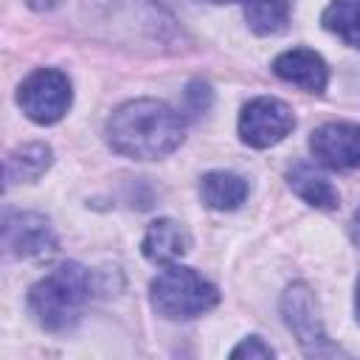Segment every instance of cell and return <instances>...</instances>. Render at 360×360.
I'll use <instances>...</instances> for the list:
<instances>
[{"mask_svg":"<svg viewBox=\"0 0 360 360\" xmlns=\"http://www.w3.org/2000/svg\"><path fill=\"white\" fill-rule=\"evenodd\" d=\"M183 118L166 101L135 98L121 104L107 121V141L118 155L135 160L166 158L183 143Z\"/></svg>","mask_w":360,"mask_h":360,"instance_id":"6da1fadb","label":"cell"},{"mask_svg":"<svg viewBox=\"0 0 360 360\" xmlns=\"http://www.w3.org/2000/svg\"><path fill=\"white\" fill-rule=\"evenodd\" d=\"M87 298H90L87 270L76 262H65L31 287L28 307L42 329L62 332L79 321Z\"/></svg>","mask_w":360,"mask_h":360,"instance_id":"7a4b0ae2","label":"cell"},{"mask_svg":"<svg viewBox=\"0 0 360 360\" xmlns=\"http://www.w3.org/2000/svg\"><path fill=\"white\" fill-rule=\"evenodd\" d=\"M149 292H152V307L158 309V315L172 318V321L197 318L208 312L211 307H217L219 301V292L211 281H205L191 267H180L174 262H169L152 278Z\"/></svg>","mask_w":360,"mask_h":360,"instance_id":"3957f363","label":"cell"},{"mask_svg":"<svg viewBox=\"0 0 360 360\" xmlns=\"http://www.w3.org/2000/svg\"><path fill=\"white\" fill-rule=\"evenodd\" d=\"M17 101L34 124L48 127V124H56L59 118H65V112L73 101V90L62 70L39 68L20 84Z\"/></svg>","mask_w":360,"mask_h":360,"instance_id":"277c9868","label":"cell"},{"mask_svg":"<svg viewBox=\"0 0 360 360\" xmlns=\"http://www.w3.org/2000/svg\"><path fill=\"white\" fill-rule=\"evenodd\" d=\"M292 129H295L292 110L273 96H259L248 101L239 112V138L253 149H267L284 141Z\"/></svg>","mask_w":360,"mask_h":360,"instance_id":"5b68a950","label":"cell"},{"mask_svg":"<svg viewBox=\"0 0 360 360\" xmlns=\"http://www.w3.org/2000/svg\"><path fill=\"white\" fill-rule=\"evenodd\" d=\"M281 309H284V321L292 329V335L298 338V343L304 346L307 354H326V352H338L329 340L326 332L321 326L318 318V304L315 295L309 292L307 284H292L284 298H281Z\"/></svg>","mask_w":360,"mask_h":360,"instance_id":"8992f818","label":"cell"},{"mask_svg":"<svg viewBox=\"0 0 360 360\" xmlns=\"http://www.w3.org/2000/svg\"><path fill=\"white\" fill-rule=\"evenodd\" d=\"M318 163L329 169H360V127L349 121H329L309 138Z\"/></svg>","mask_w":360,"mask_h":360,"instance_id":"52a82bcc","label":"cell"},{"mask_svg":"<svg viewBox=\"0 0 360 360\" xmlns=\"http://www.w3.org/2000/svg\"><path fill=\"white\" fill-rule=\"evenodd\" d=\"M3 242H6L8 253H14L20 259H37V256H48L56 250V236H53L48 219L39 214H31V211L6 214Z\"/></svg>","mask_w":360,"mask_h":360,"instance_id":"ba28073f","label":"cell"},{"mask_svg":"<svg viewBox=\"0 0 360 360\" xmlns=\"http://www.w3.org/2000/svg\"><path fill=\"white\" fill-rule=\"evenodd\" d=\"M273 73L284 79L287 84H295L307 93H323L329 82V68L323 56L309 48H292V51L278 53L273 62Z\"/></svg>","mask_w":360,"mask_h":360,"instance_id":"9c48e42d","label":"cell"},{"mask_svg":"<svg viewBox=\"0 0 360 360\" xmlns=\"http://www.w3.org/2000/svg\"><path fill=\"white\" fill-rule=\"evenodd\" d=\"M141 250H143V256L149 262L169 264V262H177L180 256H186L191 250V236H188V231L177 219L163 217V219H155L146 228Z\"/></svg>","mask_w":360,"mask_h":360,"instance_id":"30bf717a","label":"cell"},{"mask_svg":"<svg viewBox=\"0 0 360 360\" xmlns=\"http://www.w3.org/2000/svg\"><path fill=\"white\" fill-rule=\"evenodd\" d=\"M202 202L214 211H233L248 200V180L233 172H208L200 183Z\"/></svg>","mask_w":360,"mask_h":360,"instance_id":"8fae6325","label":"cell"},{"mask_svg":"<svg viewBox=\"0 0 360 360\" xmlns=\"http://www.w3.org/2000/svg\"><path fill=\"white\" fill-rule=\"evenodd\" d=\"M287 177H290V188L304 202H309L315 208H323V211L338 208V191H335V186L321 172H315L309 163H295Z\"/></svg>","mask_w":360,"mask_h":360,"instance_id":"7c38bea8","label":"cell"},{"mask_svg":"<svg viewBox=\"0 0 360 360\" xmlns=\"http://www.w3.org/2000/svg\"><path fill=\"white\" fill-rule=\"evenodd\" d=\"M51 166V146L45 143H25L6 158V180L11 183H31Z\"/></svg>","mask_w":360,"mask_h":360,"instance_id":"4fadbf2b","label":"cell"},{"mask_svg":"<svg viewBox=\"0 0 360 360\" xmlns=\"http://www.w3.org/2000/svg\"><path fill=\"white\" fill-rule=\"evenodd\" d=\"M321 22L326 31L338 34L346 45L360 48V0H332L323 8Z\"/></svg>","mask_w":360,"mask_h":360,"instance_id":"5bb4252c","label":"cell"},{"mask_svg":"<svg viewBox=\"0 0 360 360\" xmlns=\"http://www.w3.org/2000/svg\"><path fill=\"white\" fill-rule=\"evenodd\" d=\"M245 20L262 37L278 34L287 28L290 6L287 0H245Z\"/></svg>","mask_w":360,"mask_h":360,"instance_id":"9a60e30c","label":"cell"},{"mask_svg":"<svg viewBox=\"0 0 360 360\" xmlns=\"http://www.w3.org/2000/svg\"><path fill=\"white\" fill-rule=\"evenodd\" d=\"M231 357H273V349L267 343H262V338H245L233 352Z\"/></svg>","mask_w":360,"mask_h":360,"instance_id":"2e32d148","label":"cell"},{"mask_svg":"<svg viewBox=\"0 0 360 360\" xmlns=\"http://www.w3.org/2000/svg\"><path fill=\"white\" fill-rule=\"evenodd\" d=\"M59 0H28V6L31 8H37V11H42V8H53Z\"/></svg>","mask_w":360,"mask_h":360,"instance_id":"e0dca14e","label":"cell"},{"mask_svg":"<svg viewBox=\"0 0 360 360\" xmlns=\"http://www.w3.org/2000/svg\"><path fill=\"white\" fill-rule=\"evenodd\" d=\"M354 236H357V242H360V208H357V214H354Z\"/></svg>","mask_w":360,"mask_h":360,"instance_id":"ac0fdd59","label":"cell"},{"mask_svg":"<svg viewBox=\"0 0 360 360\" xmlns=\"http://www.w3.org/2000/svg\"><path fill=\"white\" fill-rule=\"evenodd\" d=\"M354 304H357V318H360V281H357V295H354Z\"/></svg>","mask_w":360,"mask_h":360,"instance_id":"d6986e66","label":"cell"},{"mask_svg":"<svg viewBox=\"0 0 360 360\" xmlns=\"http://www.w3.org/2000/svg\"><path fill=\"white\" fill-rule=\"evenodd\" d=\"M214 3H233V0H214Z\"/></svg>","mask_w":360,"mask_h":360,"instance_id":"ffe728a7","label":"cell"}]
</instances>
